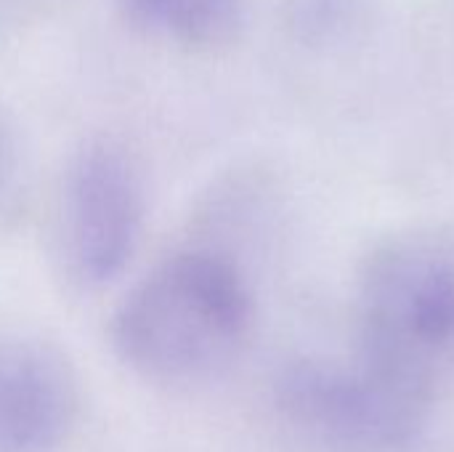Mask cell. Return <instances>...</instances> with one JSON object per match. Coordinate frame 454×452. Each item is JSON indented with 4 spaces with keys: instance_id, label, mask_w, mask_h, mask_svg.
I'll list each match as a JSON object with an SVG mask.
<instances>
[{
    "instance_id": "6da1fadb",
    "label": "cell",
    "mask_w": 454,
    "mask_h": 452,
    "mask_svg": "<svg viewBox=\"0 0 454 452\" xmlns=\"http://www.w3.org/2000/svg\"><path fill=\"white\" fill-rule=\"evenodd\" d=\"M253 322L255 301L242 269L218 250L186 248L122 296L109 336L133 376L184 392L226 373L245 352Z\"/></svg>"
},
{
    "instance_id": "8992f818",
    "label": "cell",
    "mask_w": 454,
    "mask_h": 452,
    "mask_svg": "<svg viewBox=\"0 0 454 452\" xmlns=\"http://www.w3.org/2000/svg\"><path fill=\"white\" fill-rule=\"evenodd\" d=\"M117 5L141 32L184 48L229 43L245 13V0H117Z\"/></svg>"
},
{
    "instance_id": "3957f363",
    "label": "cell",
    "mask_w": 454,
    "mask_h": 452,
    "mask_svg": "<svg viewBox=\"0 0 454 452\" xmlns=\"http://www.w3.org/2000/svg\"><path fill=\"white\" fill-rule=\"evenodd\" d=\"M269 418L282 452H426L439 426L356 352L285 365Z\"/></svg>"
},
{
    "instance_id": "5b68a950",
    "label": "cell",
    "mask_w": 454,
    "mask_h": 452,
    "mask_svg": "<svg viewBox=\"0 0 454 452\" xmlns=\"http://www.w3.org/2000/svg\"><path fill=\"white\" fill-rule=\"evenodd\" d=\"M80 381L51 344L0 338V452H56L74 432Z\"/></svg>"
},
{
    "instance_id": "277c9868",
    "label": "cell",
    "mask_w": 454,
    "mask_h": 452,
    "mask_svg": "<svg viewBox=\"0 0 454 452\" xmlns=\"http://www.w3.org/2000/svg\"><path fill=\"white\" fill-rule=\"evenodd\" d=\"M59 258L72 282L104 288L114 282L138 250L146 194L122 147L85 144L69 163L56 213Z\"/></svg>"
},
{
    "instance_id": "7a4b0ae2",
    "label": "cell",
    "mask_w": 454,
    "mask_h": 452,
    "mask_svg": "<svg viewBox=\"0 0 454 452\" xmlns=\"http://www.w3.org/2000/svg\"><path fill=\"white\" fill-rule=\"evenodd\" d=\"M356 354L439 421L454 402V234L380 245L356 293Z\"/></svg>"
}]
</instances>
